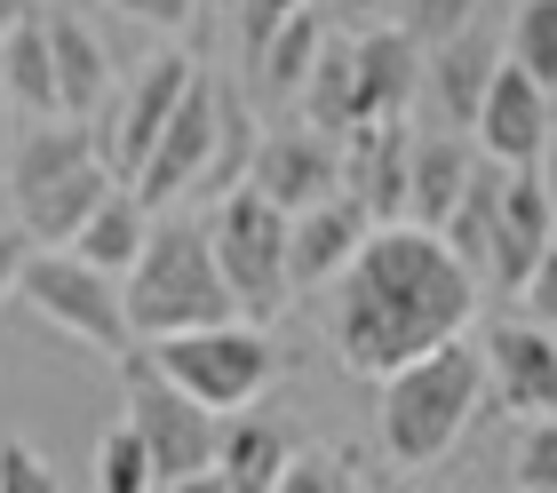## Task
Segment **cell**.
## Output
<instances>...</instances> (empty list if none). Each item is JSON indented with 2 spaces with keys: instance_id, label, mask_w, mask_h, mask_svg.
I'll use <instances>...</instances> for the list:
<instances>
[{
  "instance_id": "18",
  "label": "cell",
  "mask_w": 557,
  "mask_h": 493,
  "mask_svg": "<svg viewBox=\"0 0 557 493\" xmlns=\"http://www.w3.org/2000/svg\"><path fill=\"white\" fill-rule=\"evenodd\" d=\"M502 57H510V40H494V33H470L462 40H446L438 57H430V96H438V112L454 127H478V112H486V88H494V72Z\"/></svg>"
},
{
  "instance_id": "2",
  "label": "cell",
  "mask_w": 557,
  "mask_h": 493,
  "mask_svg": "<svg viewBox=\"0 0 557 493\" xmlns=\"http://www.w3.org/2000/svg\"><path fill=\"white\" fill-rule=\"evenodd\" d=\"M486 350L470 343H446L414 358V367L383 374V398H374V437H383V454L398 461V470H430V461H446L454 446H462L470 414L478 398H486Z\"/></svg>"
},
{
  "instance_id": "11",
  "label": "cell",
  "mask_w": 557,
  "mask_h": 493,
  "mask_svg": "<svg viewBox=\"0 0 557 493\" xmlns=\"http://www.w3.org/2000/svg\"><path fill=\"white\" fill-rule=\"evenodd\" d=\"M247 184H256L263 199H278L287 215H302V207L335 199L343 192V144L326 136V127H271V136L256 144V160H247Z\"/></svg>"
},
{
  "instance_id": "6",
  "label": "cell",
  "mask_w": 557,
  "mask_h": 493,
  "mask_svg": "<svg viewBox=\"0 0 557 493\" xmlns=\"http://www.w3.org/2000/svg\"><path fill=\"white\" fill-rule=\"evenodd\" d=\"M208 231H215V263H223V279H232V295H239V319L271 326L278 310H287V295H295V263H287L295 215L278 199H263L256 184H239V192H223Z\"/></svg>"
},
{
  "instance_id": "26",
  "label": "cell",
  "mask_w": 557,
  "mask_h": 493,
  "mask_svg": "<svg viewBox=\"0 0 557 493\" xmlns=\"http://www.w3.org/2000/svg\"><path fill=\"white\" fill-rule=\"evenodd\" d=\"M96 493H160V461H151L144 430L128 422V414L96 437Z\"/></svg>"
},
{
  "instance_id": "13",
  "label": "cell",
  "mask_w": 557,
  "mask_h": 493,
  "mask_svg": "<svg viewBox=\"0 0 557 493\" xmlns=\"http://www.w3.org/2000/svg\"><path fill=\"white\" fill-rule=\"evenodd\" d=\"M374 207L359 192H335L319 207H302L295 215V239H287V263H295V295L302 287H326V279H343L350 263H359V247L374 239Z\"/></svg>"
},
{
  "instance_id": "27",
  "label": "cell",
  "mask_w": 557,
  "mask_h": 493,
  "mask_svg": "<svg viewBox=\"0 0 557 493\" xmlns=\"http://www.w3.org/2000/svg\"><path fill=\"white\" fill-rule=\"evenodd\" d=\"M510 64H525L557 96V0H525L510 16Z\"/></svg>"
},
{
  "instance_id": "3",
  "label": "cell",
  "mask_w": 557,
  "mask_h": 493,
  "mask_svg": "<svg viewBox=\"0 0 557 493\" xmlns=\"http://www.w3.org/2000/svg\"><path fill=\"white\" fill-rule=\"evenodd\" d=\"M430 81L422 64V40L407 24H374L359 40H326V57L302 88V120L326 127L335 144H350L359 127H383V120H407L414 88Z\"/></svg>"
},
{
  "instance_id": "5",
  "label": "cell",
  "mask_w": 557,
  "mask_h": 493,
  "mask_svg": "<svg viewBox=\"0 0 557 493\" xmlns=\"http://www.w3.org/2000/svg\"><path fill=\"white\" fill-rule=\"evenodd\" d=\"M144 358L160 367L168 382H184V391L208 406V414H247L271 382H278V343L271 326H191V334H168V343H144Z\"/></svg>"
},
{
  "instance_id": "8",
  "label": "cell",
  "mask_w": 557,
  "mask_h": 493,
  "mask_svg": "<svg viewBox=\"0 0 557 493\" xmlns=\"http://www.w3.org/2000/svg\"><path fill=\"white\" fill-rule=\"evenodd\" d=\"M120 391H128V422L144 430L151 461H160V485L208 478L215 461H223V414H208V406L184 391V382H168L144 350L120 367Z\"/></svg>"
},
{
  "instance_id": "7",
  "label": "cell",
  "mask_w": 557,
  "mask_h": 493,
  "mask_svg": "<svg viewBox=\"0 0 557 493\" xmlns=\"http://www.w3.org/2000/svg\"><path fill=\"white\" fill-rule=\"evenodd\" d=\"M24 303H33L48 326H64L72 343H88L96 358H112V367H128V358H136L128 287H120L112 271L81 263L72 247H33V263H24Z\"/></svg>"
},
{
  "instance_id": "17",
  "label": "cell",
  "mask_w": 557,
  "mask_h": 493,
  "mask_svg": "<svg viewBox=\"0 0 557 493\" xmlns=\"http://www.w3.org/2000/svg\"><path fill=\"white\" fill-rule=\"evenodd\" d=\"M112 192H120V175H112L104 160H88V168L57 175V184H40L33 199H16V223L33 231V247H72V239L88 231V215H96Z\"/></svg>"
},
{
  "instance_id": "20",
  "label": "cell",
  "mask_w": 557,
  "mask_h": 493,
  "mask_svg": "<svg viewBox=\"0 0 557 493\" xmlns=\"http://www.w3.org/2000/svg\"><path fill=\"white\" fill-rule=\"evenodd\" d=\"M0 81H9L16 120H64V81H57V48H48V16L40 9L0 40Z\"/></svg>"
},
{
  "instance_id": "25",
  "label": "cell",
  "mask_w": 557,
  "mask_h": 493,
  "mask_svg": "<svg viewBox=\"0 0 557 493\" xmlns=\"http://www.w3.org/2000/svg\"><path fill=\"white\" fill-rule=\"evenodd\" d=\"M502 192H510V168H502V160H486V168L470 175L462 207L446 215V247L462 255V263H470L478 279H494V223H502Z\"/></svg>"
},
{
  "instance_id": "30",
  "label": "cell",
  "mask_w": 557,
  "mask_h": 493,
  "mask_svg": "<svg viewBox=\"0 0 557 493\" xmlns=\"http://www.w3.org/2000/svg\"><path fill=\"white\" fill-rule=\"evenodd\" d=\"M0 493H64V478L48 470L33 437H0Z\"/></svg>"
},
{
  "instance_id": "14",
  "label": "cell",
  "mask_w": 557,
  "mask_h": 493,
  "mask_svg": "<svg viewBox=\"0 0 557 493\" xmlns=\"http://www.w3.org/2000/svg\"><path fill=\"white\" fill-rule=\"evenodd\" d=\"M486 382H494V398L525 414V422H549L557 414V334L549 326H486Z\"/></svg>"
},
{
  "instance_id": "32",
  "label": "cell",
  "mask_w": 557,
  "mask_h": 493,
  "mask_svg": "<svg viewBox=\"0 0 557 493\" xmlns=\"http://www.w3.org/2000/svg\"><path fill=\"white\" fill-rule=\"evenodd\" d=\"M295 9H311V0H239V48H247V64L271 48V33H278Z\"/></svg>"
},
{
  "instance_id": "4",
  "label": "cell",
  "mask_w": 557,
  "mask_h": 493,
  "mask_svg": "<svg viewBox=\"0 0 557 493\" xmlns=\"http://www.w3.org/2000/svg\"><path fill=\"white\" fill-rule=\"evenodd\" d=\"M239 319V295L215 263V231L191 223V215H168L151 223V247L144 263L128 271V326L136 343H168V334H191V326H232Z\"/></svg>"
},
{
  "instance_id": "1",
  "label": "cell",
  "mask_w": 557,
  "mask_h": 493,
  "mask_svg": "<svg viewBox=\"0 0 557 493\" xmlns=\"http://www.w3.org/2000/svg\"><path fill=\"white\" fill-rule=\"evenodd\" d=\"M478 287H486V279L446 247V231L383 223L359 247V263L343 271L335 358L350 374H367V382L414 367V358L462 343V326L478 319Z\"/></svg>"
},
{
  "instance_id": "40",
  "label": "cell",
  "mask_w": 557,
  "mask_h": 493,
  "mask_svg": "<svg viewBox=\"0 0 557 493\" xmlns=\"http://www.w3.org/2000/svg\"><path fill=\"white\" fill-rule=\"evenodd\" d=\"M374 493H398V485H374Z\"/></svg>"
},
{
  "instance_id": "10",
  "label": "cell",
  "mask_w": 557,
  "mask_h": 493,
  "mask_svg": "<svg viewBox=\"0 0 557 493\" xmlns=\"http://www.w3.org/2000/svg\"><path fill=\"white\" fill-rule=\"evenodd\" d=\"M191 81H199V57H184V48H160L128 88L112 96V112L96 120V144H104V168L120 175V184L136 192V175L151 168V151H160V136H168V120L184 112V96H191Z\"/></svg>"
},
{
  "instance_id": "12",
  "label": "cell",
  "mask_w": 557,
  "mask_h": 493,
  "mask_svg": "<svg viewBox=\"0 0 557 493\" xmlns=\"http://www.w3.org/2000/svg\"><path fill=\"white\" fill-rule=\"evenodd\" d=\"M478 151L502 168H542V151H549V88L534 81L525 64L502 57L494 72V88H486V112H478Z\"/></svg>"
},
{
  "instance_id": "16",
  "label": "cell",
  "mask_w": 557,
  "mask_h": 493,
  "mask_svg": "<svg viewBox=\"0 0 557 493\" xmlns=\"http://www.w3.org/2000/svg\"><path fill=\"white\" fill-rule=\"evenodd\" d=\"M407 184H414V127L407 120L359 127V136L343 144V192H359L374 207V223L407 215Z\"/></svg>"
},
{
  "instance_id": "37",
  "label": "cell",
  "mask_w": 557,
  "mask_h": 493,
  "mask_svg": "<svg viewBox=\"0 0 557 493\" xmlns=\"http://www.w3.org/2000/svg\"><path fill=\"white\" fill-rule=\"evenodd\" d=\"M160 493H232V485H223V470H208V478H175V485H160Z\"/></svg>"
},
{
  "instance_id": "33",
  "label": "cell",
  "mask_w": 557,
  "mask_h": 493,
  "mask_svg": "<svg viewBox=\"0 0 557 493\" xmlns=\"http://www.w3.org/2000/svg\"><path fill=\"white\" fill-rule=\"evenodd\" d=\"M24 263H33V231H24V223H0V310L24 295Z\"/></svg>"
},
{
  "instance_id": "21",
  "label": "cell",
  "mask_w": 557,
  "mask_h": 493,
  "mask_svg": "<svg viewBox=\"0 0 557 493\" xmlns=\"http://www.w3.org/2000/svg\"><path fill=\"white\" fill-rule=\"evenodd\" d=\"M223 485L232 493H278V478L295 470V430L271 414H232L223 422Z\"/></svg>"
},
{
  "instance_id": "28",
  "label": "cell",
  "mask_w": 557,
  "mask_h": 493,
  "mask_svg": "<svg viewBox=\"0 0 557 493\" xmlns=\"http://www.w3.org/2000/svg\"><path fill=\"white\" fill-rule=\"evenodd\" d=\"M398 24H407L430 57H438L446 40H462L470 24H478V0H398Z\"/></svg>"
},
{
  "instance_id": "38",
  "label": "cell",
  "mask_w": 557,
  "mask_h": 493,
  "mask_svg": "<svg viewBox=\"0 0 557 493\" xmlns=\"http://www.w3.org/2000/svg\"><path fill=\"white\" fill-rule=\"evenodd\" d=\"M24 16H33V0H0V40H9L16 24H24Z\"/></svg>"
},
{
  "instance_id": "9",
  "label": "cell",
  "mask_w": 557,
  "mask_h": 493,
  "mask_svg": "<svg viewBox=\"0 0 557 493\" xmlns=\"http://www.w3.org/2000/svg\"><path fill=\"white\" fill-rule=\"evenodd\" d=\"M232 144H239V112L223 103V88L208 81V72H199L191 96H184V112L168 120L160 151H151V168L136 175V192L151 207H175L184 192H208V184L232 175Z\"/></svg>"
},
{
  "instance_id": "19",
  "label": "cell",
  "mask_w": 557,
  "mask_h": 493,
  "mask_svg": "<svg viewBox=\"0 0 557 493\" xmlns=\"http://www.w3.org/2000/svg\"><path fill=\"white\" fill-rule=\"evenodd\" d=\"M40 16H48V48H57V81H64V120H96L112 103V57L96 40V24L72 9H40Z\"/></svg>"
},
{
  "instance_id": "22",
  "label": "cell",
  "mask_w": 557,
  "mask_h": 493,
  "mask_svg": "<svg viewBox=\"0 0 557 493\" xmlns=\"http://www.w3.org/2000/svg\"><path fill=\"white\" fill-rule=\"evenodd\" d=\"M144 247H151V199H144V192H128V184H120L104 207H96L88 231L72 239V255H81V263L112 271V279H128V271L144 263Z\"/></svg>"
},
{
  "instance_id": "31",
  "label": "cell",
  "mask_w": 557,
  "mask_h": 493,
  "mask_svg": "<svg viewBox=\"0 0 557 493\" xmlns=\"http://www.w3.org/2000/svg\"><path fill=\"white\" fill-rule=\"evenodd\" d=\"M278 493H359L343 454H295V470L278 478Z\"/></svg>"
},
{
  "instance_id": "29",
  "label": "cell",
  "mask_w": 557,
  "mask_h": 493,
  "mask_svg": "<svg viewBox=\"0 0 557 493\" xmlns=\"http://www.w3.org/2000/svg\"><path fill=\"white\" fill-rule=\"evenodd\" d=\"M510 485H518V493H557V414H549V422H534V430L518 437Z\"/></svg>"
},
{
  "instance_id": "34",
  "label": "cell",
  "mask_w": 557,
  "mask_h": 493,
  "mask_svg": "<svg viewBox=\"0 0 557 493\" xmlns=\"http://www.w3.org/2000/svg\"><path fill=\"white\" fill-rule=\"evenodd\" d=\"M120 16H136V24H151V33H184V24L199 16V0H112Z\"/></svg>"
},
{
  "instance_id": "15",
  "label": "cell",
  "mask_w": 557,
  "mask_h": 493,
  "mask_svg": "<svg viewBox=\"0 0 557 493\" xmlns=\"http://www.w3.org/2000/svg\"><path fill=\"white\" fill-rule=\"evenodd\" d=\"M549 247H557V199H549V184H542V168H510L502 223H494V287L525 295Z\"/></svg>"
},
{
  "instance_id": "24",
  "label": "cell",
  "mask_w": 557,
  "mask_h": 493,
  "mask_svg": "<svg viewBox=\"0 0 557 493\" xmlns=\"http://www.w3.org/2000/svg\"><path fill=\"white\" fill-rule=\"evenodd\" d=\"M319 57H326V24H319V9H295V16L271 33V48L247 64V72H256V96H271V103H302Z\"/></svg>"
},
{
  "instance_id": "39",
  "label": "cell",
  "mask_w": 557,
  "mask_h": 493,
  "mask_svg": "<svg viewBox=\"0 0 557 493\" xmlns=\"http://www.w3.org/2000/svg\"><path fill=\"white\" fill-rule=\"evenodd\" d=\"M343 9H374V0H343Z\"/></svg>"
},
{
  "instance_id": "35",
  "label": "cell",
  "mask_w": 557,
  "mask_h": 493,
  "mask_svg": "<svg viewBox=\"0 0 557 493\" xmlns=\"http://www.w3.org/2000/svg\"><path fill=\"white\" fill-rule=\"evenodd\" d=\"M525 303H534V319L557 334V247L542 255V271H534V287H525Z\"/></svg>"
},
{
  "instance_id": "23",
  "label": "cell",
  "mask_w": 557,
  "mask_h": 493,
  "mask_svg": "<svg viewBox=\"0 0 557 493\" xmlns=\"http://www.w3.org/2000/svg\"><path fill=\"white\" fill-rule=\"evenodd\" d=\"M470 175H478V160L454 136H414V184H407V223H422V231H446V215L462 207V192H470Z\"/></svg>"
},
{
  "instance_id": "36",
  "label": "cell",
  "mask_w": 557,
  "mask_h": 493,
  "mask_svg": "<svg viewBox=\"0 0 557 493\" xmlns=\"http://www.w3.org/2000/svg\"><path fill=\"white\" fill-rule=\"evenodd\" d=\"M16 136H24V127H16V103H9V81H0V168H9V151H16Z\"/></svg>"
}]
</instances>
